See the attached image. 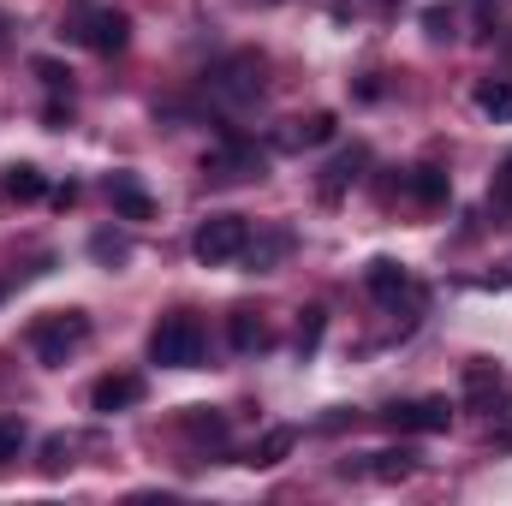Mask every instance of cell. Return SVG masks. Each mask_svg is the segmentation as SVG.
Here are the masks:
<instances>
[{"mask_svg": "<svg viewBox=\"0 0 512 506\" xmlns=\"http://www.w3.org/2000/svg\"><path fill=\"white\" fill-rule=\"evenodd\" d=\"M209 90L221 102H256L262 96V54H227L221 66H209Z\"/></svg>", "mask_w": 512, "mask_h": 506, "instance_id": "6", "label": "cell"}, {"mask_svg": "<svg viewBox=\"0 0 512 506\" xmlns=\"http://www.w3.org/2000/svg\"><path fill=\"white\" fill-rule=\"evenodd\" d=\"M334 126H340L334 114H310V120H292V131H280L274 143H280V149H304V143L316 149V143H328V137H334Z\"/></svg>", "mask_w": 512, "mask_h": 506, "instance_id": "12", "label": "cell"}, {"mask_svg": "<svg viewBox=\"0 0 512 506\" xmlns=\"http://www.w3.org/2000/svg\"><path fill=\"white\" fill-rule=\"evenodd\" d=\"M24 441H30L24 423H18V417H0V465H12V459L24 453Z\"/></svg>", "mask_w": 512, "mask_h": 506, "instance_id": "21", "label": "cell"}, {"mask_svg": "<svg viewBox=\"0 0 512 506\" xmlns=\"http://www.w3.org/2000/svg\"><path fill=\"white\" fill-rule=\"evenodd\" d=\"M405 191H411L417 203H429V209H441V203L453 197V179H447L441 167H417V173L405 179Z\"/></svg>", "mask_w": 512, "mask_h": 506, "instance_id": "13", "label": "cell"}, {"mask_svg": "<svg viewBox=\"0 0 512 506\" xmlns=\"http://www.w3.org/2000/svg\"><path fill=\"white\" fill-rule=\"evenodd\" d=\"M251 173H262V149L245 143L239 131H221V149L203 155V179H215V185H239V179H251Z\"/></svg>", "mask_w": 512, "mask_h": 506, "instance_id": "5", "label": "cell"}, {"mask_svg": "<svg viewBox=\"0 0 512 506\" xmlns=\"http://www.w3.org/2000/svg\"><path fill=\"white\" fill-rule=\"evenodd\" d=\"M90 251L102 256V262H126V256H131V245L120 239V233H96V239H90Z\"/></svg>", "mask_w": 512, "mask_h": 506, "instance_id": "23", "label": "cell"}, {"mask_svg": "<svg viewBox=\"0 0 512 506\" xmlns=\"http://www.w3.org/2000/svg\"><path fill=\"white\" fill-rule=\"evenodd\" d=\"M382 423L399 429V435H441V429L453 423V405H447V399H411V405L382 411Z\"/></svg>", "mask_w": 512, "mask_h": 506, "instance_id": "7", "label": "cell"}, {"mask_svg": "<svg viewBox=\"0 0 512 506\" xmlns=\"http://www.w3.org/2000/svg\"><path fill=\"white\" fill-rule=\"evenodd\" d=\"M36 78H42L48 90H66V78H72V72H66L60 60H36Z\"/></svg>", "mask_w": 512, "mask_h": 506, "instance_id": "25", "label": "cell"}, {"mask_svg": "<svg viewBox=\"0 0 512 506\" xmlns=\"http://www.w3.org/2000/svg\"><path fill=\"white\" fill-rule=\"evenodd\" d=\"M477 6H483V18H489V6H501V0H477Z\"/></svg>", "mask_w": 512, "mask_h": 506, "instance_id": "30", "label": "cell"}, {"mask_svg": "<svg viewBox=\"0 0 512 506\" xmlns=\"http://www.w3.org/2000/svg\"><path fill=\"white\" fill-rule=\"evenodd\" d=\"M489 197H495V203H512V155L501 161V173H495V185H489Z\"/></svg>", "mask_w": 512, "mask_h": 506, "instance_id": "26", "label": "cell"}, {"mask_svg": "<svg viewBox=\"0 0 512 506\" xmlns=\"http://www.w3.org/2000/svg\"><path fill=\"white\" fill-rule=\"evenodd\" d=\"M322 328H328V316H322V310H304V316H298V352H304V358L322 346Z\"/></svg>", "mask_w": 512, "mask_h": 506, "instance_id": "20", "label": "cell"}, {"mask_svg": "<svg viewBox=\"0 0 512 506\" xmlns=\"http://www.w3.org/2000/svg\"><path fill=\"white\" fill-rule=\"evenodd\" d=\"M477 108H483L489 120H512V84H507V78L477 84Z\"/></svg>", "mask_w": 512, "mask_h": 506, "instance_id": "18", "label": "cell"}, {"mask_svg": "<svg viewBox=\"0 0 512 506\" xmlns=\"http://www.w3.org/2000/svg\"><path fill=\"white\" fill-rule=\"evenodd\" d=\"M84 340H90V316H84V310H54V316L30 322V352H36V364H48V370H60Z\"/></svg>", "mask_w": 512, "mask_h": 506, "instance_id": "2", "label": "cell"}, {"mask_svg": "<svg viewBox=\"0 0 512 506\" xmlns=\"http://www.w3.org/2000/svg\"><path fill=\"white\" fill-rule=\"evenodd\" d=\"M60 36H72V42H84V48H96V54H120V48L131 42V18L114 12V6H96V12L72 18Z\"/></svg>", "mask_w": 512, "mask_h": 506, "instance_id": "4", "label": "cell"}, {"mask_svg": "<svg viewBox=\"0 0 512 506\" xmlns=\"http://www.w3.org/2000/svg\"><path fill=\"white\" fill-rule=\"evenodd\" d=\"M423 30H429L435 42H447V36H453V12H447V6H429V12H423Z\"/></svg>", "mask_w": 512, "mask_h": 506, "instance_id": "24", "label": "cell"}, {"mask_svg": "<svg viewBox=\"0 0 512 506\" xmlns=\"http://www.w3.org/2000/svg\"><path fill=\"white\" fill-rule=\"evenodd\" d=\"M149 358H155L161 370H197V364H203V322L185 316V310L161 316V322L149 328Z\"/></svg>", "mask_w": 512, "mask_h": 506, "instance_id": "1", "label": "cell"}, {"mask_svg": "<svg viewBox=\"0 0 512 506\" xmlns=\"http://www.w3.org/2000/svg\"><path fill=\"white\" fill-rule=\"evenodd\" d=\"M42 120H48V126L60 131V126H66V120H72V108H60V102H48V114H42Z\"/></svg>", "mask_w": 512, "mask_h": 506, "instance_id": "28", "label": "cell"}, {"mask_svg": "<svg viewBox=\"0 0 512 506\" xmlns=\"http://www.w3.org/2000/svg\"><path fill=\"white\" fill-rule=\"evenodd\" d=\"M185 435H197V441H227V417H221L215 405H191V411H185Z\"/></svg>", "mask_w": 512, "mask_h": 506, "instance_id": "16", "label": "cell"}, {"mask_svg": "<svg viewBox=\"0 0 512 506\" xmlns=\"http://www.w3.org/2000/svg\"><path fill=\"white\" fill-rule=\"evenodd\" d=\"M6 30H12V18H6V12H0V42H6Z\"/></svg>", "mask_w": 512, "mask_h": 506, "instance_id": "29", "label": "cell"}, {"mask_svg": "<svg viewBox=\"0 0 512 506\" xmlns=\"http://www.w3.org/2000/svg\"><path fill=\"white\" fill-rule=\"evenodd\" d=\"M364 161H370V149H364V143H352L346 155H334V161L322 167V185H316V191H322V203H340V197H346V185L358 179V167H364Z\"/></svg>", "mask_w": 512, "mask_h": 506, "instance_id": "8", "label": "cell"}, {"mask_svg": "<svg viewBox=\"0 0 512 506\" xmlns=\"http://www.w3.org/2000/svg\"><path fill=\"white\" fill-rule=\"evenodd\" d=\"M364 286H370V292H376L382 304H393V298L405 292V268H399L393 256H376V262L364 268Z\"/></svg>", "mask_w": 512, "mask_h": 506, "instance_id": "14", "label": "cell"}, {"mask_svg": "<svg viewBox=\"0 0 512 506\" xmlns=\"http://www.w3.org/2000/svg\"><path fill=\"white\" fill-rule=\"evenodd\" d=\"M60 465H66V441H48V459H42V471H48V477H54V471H60Z\"/></svg>", "mask_w": 512, "mask_h": 506, "instance_id": "27", "label": "cell"}, {"mask_svg": "<svg viewBox=\"0 0 512 506\" xmlns=\"http://www.w3.org/2000/svg\"><path fill=\"white\" fill-rule=\"evenodd\" d=\"M417 471V459L399 447V453H376V465H370V477H382V483H399V477H411Z\"/></svg>", "mask_w": 512, "mask_h": 506, "instance_id": "19", "label": "cell"}, {"mask_svg": "<svg viewBox=\"0 0 512 506\" xmlns=\"http://www.w3.org/2000/svg\"><path fill=\"white\" fill-rule=\"evenodd\" d=\"M292 447H298V429H268V435L251 447V465H280Z\"/></svg>", "mask_w": 512, "mask_h": 506, "instance_id": "17", "label": "cell"}, {"mask_svg": "<svg viewBox=\"0 0 512 506\" xmlns=\"http://www.w3.org/2000/svg\"><path fill=\"white\" fill-rule=\"evenodd\" d=\"M489 387H501V370H495V364H471V370H465V393H471V399H489Z\"/></svg>", "mask_w": 512, "mask_h": 506, "instance_id": "22", "label": "cell"}, {"mask_svg": "<svg viewBox=\"0 0 512 506\" xmlns=\"http://www.w3.org/2000/svg\"><path fill=\"white\" fill-rule=\"evenodd\" d=\"M227 334H233V352H262V346H268V328L256 322V310H233Z\"/></svg>", "mask_w": 512, "mask_h": 506, "instance_id": "15", "label": "cell"}, {"mask_svg": "<svg viewBox=\"0 0 512 506\" xmlns=\"http://www.w3.org/2000/svg\"><path fill=\"white\" fill-rule=\"evenodd\" d=\"M48 191V179L30 167V161H12V167H0V197L6 203H36Z\"/></svg>", "mask_w": 512, "mask_h": 506, "instance_id": "11", "label": "cell"}, {"mask_svg": "<svg viewBox=\"0 0 512 506\" xmlns=\"http://www.w3.org/2000/svg\"><path fill=\"white\" fill-rule=\"evenodd\" d=\"M108 203H114V215H120V221H149V215H155L149 191H143L131 173H114V179H108Z\"/></svg>", "mask_w": 512, "mask_h": 506, "instance_id": "10", "label": "cell"}, {"mask_svg": "<svg viewBox=\"0 0 512 506\" xmlns=\"http://www.w3.org/2000/svg\"><path fill=\"white\" fill-rule=\"evenodd\" d=\"M245 251H251V221H245V215H209V221L197 227V239H191V256H197L203 268L239 262Z\"/></svg>", "mask_w": 512, "mask_h": 506, "instance_id": "3", "label": "cell"}, {"mask_svg": "<svg viewBox=\"0 0 512 506\" xmlns=\"http://www.w3.org/2000/svg\"><path fill=\"white\" fill-rule=\"evenodd\" d=\"M143 399V381L137 376H102L90 387V411H102V417H114V411H126Z\"/></svg>", "mask_w": 512, "mask_h": 506, "instance_id": "9", "label": "cell"}]
</instances>
